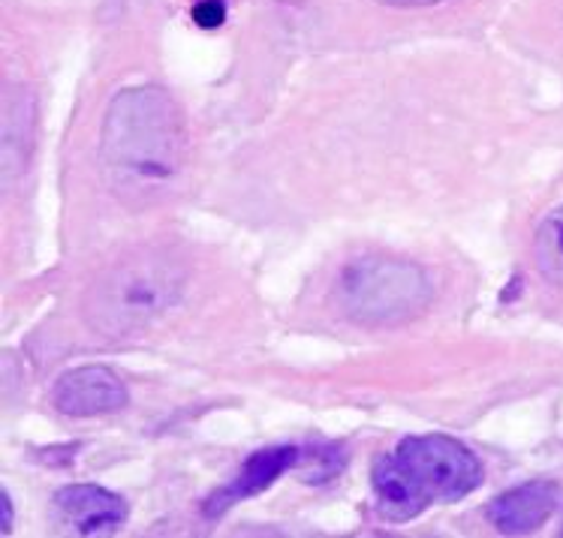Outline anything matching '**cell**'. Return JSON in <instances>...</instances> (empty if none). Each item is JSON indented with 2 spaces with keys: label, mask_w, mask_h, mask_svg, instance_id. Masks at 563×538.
<instances>
[{
  "label": "cell",
  "mask_w": 563,
  "mask_h": 538,
  "mask_svg": "<svg viewBox=\"0 0 563 538\" xmlns=\"http://www.w3.org/2000/svg\"><path fill=\"white\" fill-rule=\"evenodd\" d=\"M533 259H537L540 274L563 289V208L542 220L533 238Z\"/></svg>",
  "instance_id": "cell-9"
},
{
  "label": "cell",
  "mask_w": 563,
  "mask_h": 538,
  "mask_svg": "<svg viewBox=\"0 0 563 538\" xmlns=\"http://www.w3.org/2000/svg\"><path fill=\"white\" fill-rule=\"evenodd\" d=\"M194 19L202 27H218L220 22H223V3H218V0H206L202 7H196L194 10Z\"/></svg>",
  "instance_id": "cell-10"
},
{
  "label": "cell",
  "mask_w": 563,
  "mask_h": 538,
  "mask_svg": "<svg viewBox=\"0 0 563 538\" xmlns=\"http://www.w3.org/2000/svg\"><path fill=\"white\" fill-rule=\"evenodd\" d=\"M561 500V491L552 481H530L521 487L506 491L497 496L495 503L485 508V517L492 520V527L506 536H525L540 529L552 517L554 505Z\"/></svg>",
  "instance_id": "cell-6"
},
{
  "label": "cell",
  "mask_w": 563,
  "mask_h": 538,
  "mask_svg": "<svg viewBox=\"0 0 563 538\" xmlns=\"http://www.w3.org/2000/svg\"><path fill=\"white\" fill-rule=\"evenodd\" d=\"M3 533H10L12 529V503H10V493H3Z\"/></svg>",
  "instance_id": "cell-11"
},
{
  "label": "cell",
  "mask_w": 563,
  "mask_h": 538,
  "mask_svg": "<svg viewBox=\"0 0 563 538\" xmlns=\"http://www.w3.org/2000/svg\"><path fill=\"white\" fill-rule=\"evenodd\" d=\"M334 304L358 325H398L419 316L434 299L428 274L401 259H353L334 280Z\"/></svg>",
  "instance_id": "cell-4"
},
{
  "label": "cell",
  "mask_w": 563,
  "mask_h": 538,
  "mask_svg": "<svg viewBox=\"0 0 563 538\" xmlns=\"http://www.w3.org/2000/svg\"><path fill=\"white\" fill-rule=\"evenodd\" d=\"M185 274L161 253L126 256L106 271L85 299L93 332L126 337L161 322L181 299Z\"/></svg>",
  "instance_id": "cell-3"
},
{
  "label": "cell",
  "mask_w": 563,
  "mask_h": 538,
  "mask_svg": "<svg viewBox=\"0 0 563 538\" xmlns=\"http://www.w3.org/2000/svg\"><path fill=\"white\" fill-rule=\"evenodd\" d=\"M52 401L69 418H93L124 410L126 389L109 367H79L58 379Z\"/></svg>",
  "instance_id": "cell-5"
},
{
  "label": "cell",
  "mask_w": 563,
  "mask_h": 538,
  "mask_svg": "<svg viewBox=\"0 0 563 538\" xmlns=\"http://www.w3.org/2000/svg\"><path fill=\"white\" fill-rule=\"evenodd\" d=\"M379 3H389V7H428V3H440V0H379Z\"/></svg>",
  "instance_id": "cell-12"
},
{
  "label": "cell",
  "mask_w": 563,
  "mask_h": 538,
  "mask_svg": "<svg viewBox=\"0 0 563 538\" xmlns=\"http://www.w3.org/2000/svg\"><path fill=\"white\" fill-rule=\"evenodd\" d=\"M479 484V460L449 436H410L371 467L377 512L395 524L413 520L428 505L455 503Z\"/></svg>",
  "instance_id": "cell-2"
},
{
  "label": "cell",
  "mask_w": 563,
  "mask_h": 538,
  "mask_svg": "<svg viewBox=\"0 0 563 538\" xmlns=\"http://www.w3.org/2000/svg\"><path fill=\"white\" fill-rule=\"evenodd\" d=\"M187 154L185 117L161 88L118 93L103 124L106 178L133 205L157 202L173 190Z\"/></svg>",
  "instance_id": "cell-1"
},
{
  "label": "cell",
  "mask_w": 563,
  "mask_h": 538,
  "mask_svg": "<svg viewBox=\"0 0 563 538\" xmlns=\"http://www.w3.org/2000/svg\"><path fill=\"white\" fill-rule=\"evenodd\" d=\"M58 512L67 524L79 529L81 536H97V533H115L126 520V503L115 493L97 484H73L55 496Z\"/></svg>",
  "instance_id": "cell-8"
},
{
  "label": "cell",
  "mask_w": 563,
  "mask_h": 538,
  "mask_svg": "<svg viewBox=\"0 0 563 538\" xmlns=\"http://www.w3.org/2000/svg\"><path fill=\"white\" fill-rule=\"evenodd\" d=\"M305 460V451L299 446H284V448H265V451H256L247 463H244L239 475L218 491L206 503V515L218 517L223 515L227 508H232L235 503H242L247 496H256L263 493L265 487H272L280 475L292 467H299Z\"/></svg>",
  "instance_id": "cell-7"
}]
</instances>
